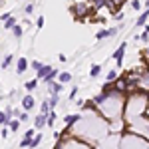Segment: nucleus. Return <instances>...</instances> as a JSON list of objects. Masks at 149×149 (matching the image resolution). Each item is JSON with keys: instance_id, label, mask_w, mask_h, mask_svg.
<instances>
[{"instance_id": "obj_1", "label": "nucleus", "mask_w": 149, "mask_h": 149, "mask_svg": "<svg viewBox=\"0 0 149 149\" xmlns=\"http://www.w3.org/2000/svg\"><path fill=\"white\" fill-rule=\"evenodd\" d=\"M54 149H93V147L86 139L78 137V135H74V133H68V135H64V137L58 141Z\"/></svg>"}, {"instance_id": "obj_2", "label": "nucleus", "mask_w": 149, "mask_h": 149, "mask_svg": "<svg viewBox=\"0 0 149 149\" xmlns=\"http://www.w3.org/2000/svg\"><path fill=\"white\" fill-rule=\"evenodd\" d=\"M70 10H72V14L76 16V20H81V18H86V16H90V14L93 12V8L90 6V4L84 2V4H74Z\"/></svg>"}, {"instance_id": "obj_3", "label": "nucleus", "mask_w": 149, "mask_h": 149, "mask_svg": "<svg viewBox=\"0 0 149 149\" xmlns=\"http://www.w3.org/2000/svg\"><path fill=\"white\" fill-rule=\"evenodd\" d=\"M125 48H127V44L123 42V44H119V48H117L113 54H111V58L115 60V64H117V68H121V64H123V54H125Z\"/></svg>"}, {"instance_id": "obj_4", "label": "nucleus", "mask_w": 149, "mask_h": 149, "mask_svg": "<svg viewBox=\"0 0 149 149\" xmlns=\"http://www.w3.org/2000/svg\"><path fill=\"white\" fill-rule=\"evenodd\" d=\"M62 90H64V84H60V81H56V80L48 84V93H50V95H60Z\"/></svg>"}, {"instance_id": "obj_5", "label": "nucleus", "mask_w": 149, "mask_h": 149, "mask_svg": "<svg viewBox=\"0 0 149 149\" xmlns=\"http://www.w3.org/2000/svg\"><path fill=\"white\" fill-rule=\"evenodd\" d=\"M44 125H48V113H38L34 117V127L36 129H42Z\"/></svg>"}, {"instance_id": "obj_6", "label": "nucleus", "mask_w": 149, "mask_h": 149, "mask_svg": "<svg viewBox=\"0 0 149 149\" xmlns=\"http://www.w3.org/2000/svg\"><path fill=\"white\" fill-rule=\"evenodd\" d=\"M34 103H36L34 102V95H32V93H28V95L22 100V109H24V111H30V109L34 107Z\"/></svg>"}, {"instance_id": "obj_7", "label": "nucleus", "mask_w": 149, "mask_h": 149, "mask_svg": "<svg viewBox=\"0 0 149 149\" xmlns=\"http://www.w3.org/2000/svg\"><path fill=\"white\" fill-rule=\"evenodd\" d=\"M28 66H30V62H28L26 58H18V62H16V72H18V76L24 74V72L28 70Z\"/></svg>"}, {"instance_id": "obj_8", "label": "nucleus", "mask_w": 149, "mask_h": 149, "mask_svg": "<svg viewBox=\"0 0 149 149\" xmlns=\"http://www.w3.org/2000/svg\"><path fill=\"white\" fill-rule=\"evenodd\" d=\"M38 81H40L38 78H34V80H28L26 84H24V88H26V92H28V93H32V92L36 90V86H38Z\"/></svg>"}, {"instance_id": "obj_9", "label": "nucleus", "mask_w": 149, "mask_h": 149, "mask_svg": "<svg viewBox=\"0 0 149 149\" xmlns=\"http://www.w3.org/2000/svg\"><path fill=\"white\" fill-rule=\"evenodd\" d=\"M147 18H149V8H145V12H141L139 14V18H137V26H145V22H147Z\"/></svg>"}, {"instance_id": "obj_10", "label": "nucleus", "mask_w": 149, "mask_h": 149, "mask_svg": "<svg viewBox=\"0 0 149 149\" xmlns=\"http://www.w3.org/2000/svg\"><path fill=\"white\" fill-rule=\"evenodd\" d=\"M50 72H52V66H46V64H44V68H42L40 72H38V74H36V78H38V80H44L48 74H50Z\"/></svg>"}, {"instance_id": "obj_11", "label": "nucleus", "mask_w": 149, "mask_h": 149, "mask_svg": "<svg viewBox=\"0 0 149 149\" xmlns=\"http://www.w3.org/2000/svg\"><path fill=\"white\" fill-rule=\"evenodd\" d=\"M58 81H60V84H68V81H72V74H70V72H60Z\"/></svg>"}, {"instance_id": "obj_12", "label": "nucleus", "mask_w": 149, "mask_h": 149, "mask_svg": "<svg viewBox=\"0 0 149 149\" xmlns=\"http://www.w3.org/2000/svg\"><path fill=\"white\" fill-rule=\"evenodd\" d=\"M58 76H60V70L52 68V72H50V74H48L46 78H44V81H46V84H50V81H54V80H56Z\"/></svg>"}, {"instance_id": "obj_13", "label": "nucleus", "mask_w": 149, "mask_h": 149, "mask_svg": "<svg viewBox=\"0 0 149 149\" xmlns=\"http://www.w3.org/2000/svg\"><path fill=\"white\" fill-rule=\"evenodd\" d=\"M102 74V66L100 64H92V70H90V78H97Z\"/></svg>"}, {"instance_id": "obj_14", "label": "nucleus", "mask_w": 149, "mask_h": 149, "mask_svg": "<svg viewBox=\"0 0 149 149\" xmlns=\"http://www.w3.org/2000/svg\"><path fill=\"white\" fill-rule=\"evenodd\" d=\"M20 123H22V121H20V119H12L10 123H8V129H10L12 133H16V131H18V129H20Z\"/></svg>"}, {"instance_id": "obj_15", "label": "nucleus", "mask_w": 149, "mask_h": 149, "mask_svg": "<svg viewBox=\"0 0 149 149\" xmlns=\"http://www.w3.org/2000/svg\"><path fill=\"white\" fill-rule=\"evenodd\" d=\"M10 121H12L10 115L6 113V111H0V125H8Z\"/></svg>"}, {"instance_id": "obj_16", "label": "nucleus", "mask_w": 149, "mask_h": 149, "mask_svg": "<svg viewBox=\"0 0 149 149\" xmlns=\"http://www.w3.org/2000/svg\"><path fill=\"white\" fill-rule=\"evenodd\" d=\"M42 139H44V135H42V133H36V137L32 139V143H30V149H36L40 143H42Z\"/></svg>"}, {"instance_id": "obj_17", "label": "nucleus", "mask_w": 149, "mask_h": 149, "mask_svg": "<svg viewBox=\"0 0 149 149\" xmlns=\"http://www.w3.org/2000/svg\"><path fill=\"white\" fill-rule=\"evenodd\" d=\"M52 111V107H50V102L48 100H44V102L40 103V113H50Z\"/></svg>"}, {"instance_id": "obj_18", "label": "nucleus", "mask_w": 149, "mask_h": 149, "mask_svg": "<svg viewBox=\"0 0 149 149\" xmlns=\"http://www.w3.org/2000/svg\"><path fill=\"white\" fill-rule=\"evenodd\" d=\"M14 26H18V20H16L14 16H12L10 20H6V22H4V28H6V30H12Z\"/></svg>"}, {"instance_id": "obj_19", "label": "nucleus", "mask_w": 149, "mask_h": 149, "mask_svg": "<svg viewBox=\"0 0 149 149\" xmlns=\"http://www.w3.org/2000/svg\"><path fill=\"white\" fill-rule=\"evenodd\" d=\"M56 111H54V109H52V111H50V113H48V127H54V123H56Z\"/></svg>"}, {"instance_id": "obj_20", "label": "nucleus", "mask_w": 149, "mask_h": 149, "mask_svg": "<svg viewBox=\"0 0 149 149\" xmlns=\"http://www.w3.org/2000/svg\"><path fill=\"white\" fill-rule=\"evenodd\" d=\"M36 133H38V129H36V127H30V129L24 133V139H34V137H36Z\"/></svg>"}, {"instance_id": "obj_21", "label": "nucleus", "mask_w": 149, "mask_h": 149, "mask_svg": "<svg viewBox=\"0 0 149 149\" xmlns=\"http://www.w3.org/2000/svg\"><path fill=\"white\" fill-rule=\"evenodd\" d=\"M30 66H32V70H34L36 74H38L40 70L44 68V64H42V62H38V60H32V62H30Z\"/></svg>"}, {"instance_id": "obj_22", "label": "nucleus", "mask_w": 149, "mask_h": 149, "mask_svg": "<svg viewBox=\"0 0 149 149\" xmlns=\"http://www.w3.org/2000/svg\"><path fill=\"white\" fill-rule=\"evenodd\" d=\"M10 64H12V54H6V56H4V60H2V70H6Z\"/></svg>"}, {"instance_id": "obj_23", "label": "nucleus", "mask_w": 149, "mask_h": 149, "mask_svg": "<svg viewBox=\"0 0 149 149\" xmlns=\"http://www.w3.org/2000/svg\"><path fill=\"white\" fill-rule=\"evenodd\" d=\"M12 34L16 36V38H20V36L24 34V28L20 26V24H18V26H14V28H12Z\"/></svg>"}, {"instance_id": "obj_24", "label": "nucleus", "mask_w": 149, "mask_h": 149, "mask_svg": "<svg viewBox=\"0 0 149 149\" xmlns=\"http://www.w3.org/2000/svg\"><path fill=\"white\" fill-rule=\"evenodd\" d=\"M48 102H50V107L54 109V107L58 105V102H60V95H50V97H48Z\"/></svg>"}, {"instance_id": "obj_25", "label": "nucleus", "mask_w": 149, "mask_h": 149, "mask_svg": "<svg viewBox=\"0 0 149 149\" xmlns=\"http://www.w3.org/2000/svg\"><path fill=\"white\" fill-rule=\"evenodd\" d=\"M117 78H119V76H117V70H109V72H107V81H115Z\"/></svg>"}, {"instance_id": "obj_26", "label": "nucleus", "mask_w": 149, "mask_h": 149, "mask_svg": "<svg viewBox=\"0 0 149 149\" xmlns=\"http://www.w3.org/2000/svg\"><path fill=\"white\" fill-rule=\"evenodd\" d=\"M24 12H26V14H28V16H30V14H32V12H34V2H28V4H26V6H24Z\"/></svg>"}, {"instance_id": "obj_27", "label": "nucleus", "mask_w": 149, "mask_h": 149, "mask_svg": "<svg viewBox=\"0 0 149 149\" xmlns=\"http://www.w3.org/2000/svg\"><path fill=\"white\" fill-rule=\"evenodd\" d=\"M129 6H131L133 10H141V2H139V0H131V2H129Z\"/></svg>"}, {"instance_id": "obj_28", "label": "nucleus", "mask_w": 149, "mask_h": 149, "mask_svg": "<svg viewBox=\"0 0 149 149\" xmlns=\"http://www.w3.org/2000/svg\"><path fill=\"white\" fill-rule=\"evenodd\" d=\"M10 133H12V131L8 129V125H4V127H2V133H0V135H2V139H6L8 135H10Z\"/></svg>"}, {"instance_id": "obj_29", "label": "nucleus", "mask_w": 149, "mask_h": 149, "mask_svg": "<svg viewBox=\"0 0 149 149\" xmlns=\"http://www.w3.org/2000/svg\"><path fill=\"white\" fill-rule=\"evenodd\" d=\"M30 143H32V139H24V137H22V141H20V147L26 149V147H30Z\"/></svg>"}, {"instance_id": "obj_30", "label": "nucleus", "mask_w": 149, "mask_h": 149, "mask_svg": "<svg viewBox=\"0 0 149 149\" xmlns=\"http://www.w3.org/2000/svg\"><path fill=\"white\" fill-rule=\"evenodd\" d=\"M18 117H20V121H22V123H24V121H30V115H28V111H22Z\"/></svg>"}, {"instance_id": "obj_31", "label": "nucleus", "mask_w": 149, "mask_h": 149, "mask_svg": "<svg viewBox=\"0 0 149 149\" xmlns=\"http://www.w3.org/2000/svg\"><path fill=\"white\" fill-rule=\"evenodd\" d=\"M44 22H46V20H44V16H38V18H36V28H42Z\"/></svg>"}, {"instance_id": "obj_32", "label": "nucleus", "mask_w": 149, "mask_h": 149, "mask_svg": "<svg viewBox=\"0 0 149 149\" xmlns=\"http://www.w3.org/2000/svg\"><path fill=\"white\" fill-rule=\"evenodd\" d=\"M139 40H143V42H147V40H149V30H147V28L143 30V34L139 36Z\"/></svg>"}, {"instance_id": "obj_33", "label": "nucleus", "mask_w": 149, "mask_h": 149, "mask_svg": "<svg viewBox=\"0 0 149 149\" xmlns=\"http://www.w3.org/2000/svg\"><path fill=\"white\" fill-rule=\"evenodd\" d=\"M78 92H80V88H78V86H74V90H72V93H70V100H76Z\"/></svg>"}, {"instance_id": "obj_34", "label": "nucleus", "mask_w": 149, "mask_h": 149, "mask_svg": "<svg viewBox=\"0 0 149 149\" xmlns=\"http://www.w3.org/2000/svg\"><path fill=\"white\" fill-rule=\"evenodd\" d=\"M10 18H12V14H10V12H4V14L0 16V20H2V22H6V20H10Z\"/></svg>"}, {"instance_id": "obj_35", "label": "nucleus", "mask_w": 149, "mask_h": 149, "mask_svg": "<svg viewBox=\"0 0 149 149\" xmlns=\"http://www.w3.org/2000/svg\"><path fill=\"white\" fill-rule=\"evenodd\" d=\"M113 20L121 22V20H123V12H117V14H113Z\"/></svg>"}, {"instance_id": "obj_36", "label": "nucleus", "mask_w": 149, "mask_h": 149, "mask_svg": "<svg viewBox=\"0 0 149 149\" xmlns=\"http://www.w3.org/2000/svg\"><path fill=\"white\" fill-rule=\"evenodd\" d=\"M145 117L149 119V105H147V109H145Z\"/></svg>"}, {"instance_id": "obj_37", "label": "nucleus", "mask_w": 149, "mask_h": 149, "mask_svg": "<svg viewBox=\"0 0 149 149\" xmlns=\"http://www.w3.org/2000/svg\"><path fill=\"white\" fill-rule=\"evenodd\" d=\"M145 8H149V0H145Z\"/></svg>"}, {"instance_id": "obj_38", "label": "nucleus", "mask_w": 149, "mask_h": 149, "mask_svg": "<svg viewBox=\"0 0 149 149\" xmlns=\"http://www.w3.org/2000/svg\"><path fill=\"white\" fill-rule=\"evenodd\" d=\"M145 28H147V30H149V26H145Z\"/></svg>"}, {"instance_id": "obj_39", "label": "nucleus", "mask_w": 149, "mask_h": 149, "mask_svg": "<svg viewBox=\"0 0 149 149\" xmlns=\"http://www.w3.org/2000/svg\"><path fill=\"white\" fill-rule=\"evenodd\" d=\"M0 111H2V109H0Z\"/></svg>"}]
</instances>
